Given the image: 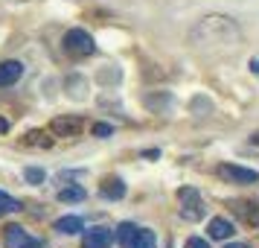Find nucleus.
<instances>
[{"instance_id": "nucleus-1", "label": "nucleus", "mask_w": 259, "mask_h": 248, "mask_svg": "<svg viewBox=\"0 0 259 248\" xmlns=\"http://www.w3.org/2000/svg\"><path fill=\"white\" fill-rule=\"evenodd\" d=\"M178 199H181V216H184L187 222L204 219V201H201L198 190H192V187L178 190Z\"/></svg>"}, {"instance_id": "nucleus-2", "label": "nucleus", "mask_w": 259, "mask_h": 248, "mask_svg": "<svg viewBox=\"0 0 259 248\" xmlns=\"http://www.w3.org/2000/svg\"><path fill=\"white\" fill-rule=\"evenodd\" d=\"M64 50L70 53V56H94L96 53V41L84 29H70L67 36H64Z\"/></svg>"}, {"instance_id": "nucleus-3", "label": "nucleus", "mask_w": 259, "mask_h": 248, "mask_svg": "<svg viewBox=\"0 0 259 248\" xmlns=\"http://www.w3.org/2000/svg\"><path fill=\"white\" fill-rule=\"evenodd\" d=\"M3 245L6 248H44V242L35 239V236H29L21 225H9L6 234H3Z\"/></svg>"}, {"instance_id": "nucleus-4", "label": "nucleus", "mask_w": 259, "mask_h": 248, "mask_svg": "<svg viewBox=\"0 0 259 248\" xmlns=\"http://www.w3.org/2000/svg\"><path fill=\"white\" fill-rule=\"evenodd\" d=\"M219 175L230 184H256L259 172L256 169H245V166H236V164H222L219 166Z\"/></svg>"}, {"instance_id": "nucleus-5", "label": "nucleus", "mask_w": 259, "mask_h": 248, "mask_svg": "<svg viewBox=\"0 0 259 248\" xmlns=\"http://www.w3.org/2000/svg\"><path fill=\"white\" fill-rule=\"evenodd\" d=\"M50 131L59 134V137H76L82 131V120L79 117H56L50 123Z\"/></svg>"}, {"instance_id": "nucleus-6", "label": "nucleus", "mask_w": 259, "mask_h": 248, "mask_svg": "<svg viewBox=\"0 0 259 248\" xmlns=\"http://www.w3.org/2000/svg\"><path fill=\"white\" fill-rule=\"evenodd\" d=\"M114 242V234L108 228H91L84 231V248H111Z\"/></svg>"}, {"instance_id": "nucleus-7", "label": "nucleus", "mask_w": 259, "mask_h": 248, "mask_svg": "<svg viewBox=\"0 0 259 248\" xmlns=\"http://www.w3.org/2000/svg\"><path fill=\"white\" fill-rule=\"evenodd\" d=\"M24 76V64L21 61H3L0 64V88H9V85H15L18 79Z\"/></svg>"}, {"instance_id": "nucleus-8", "label": "nucleus", "mask_w": 259, "mask_h": 248, "mask_svg": "<svg viewBox=\"0 0 259 248\" xmlns=\"http://www.w3.org/2000/svg\"><path fill=\"white\" fill-rule=\"evenodd\" d=\"M53 228H56L59 234H64V236H73V234H82L84 231V225H82L79 216H61V219H56Z\"/></svg>"}, {"instance_id": "nucleus-9", "label": "nucleus", "mask_w": 259, "mask_h": 248, "mask_svg": "<svg viewBox=\"0 0 259 248\" xmlns=\"http://www.w3.org/2000/svg\"><path fill=\"white\" fill-rule=\"evenodd\" d=\"M99 193L105 196V199H122L125 196V184H122V178H105L102 181V187H99Z\"/></svg>"}, {"instance_id": "nucleus-10", "label": "nucleus", "mask_w": 259, "mask_h": 248, "mask_svg": "<svg viewBox=\"0 0 259 248\" xmlns=\"http://www.w3.org/2000/svg\"><path fill=\"white\" fill-rule=\"evenodd\" d=\"M210 236L212 239H227V236H233V222L224 219V216H215L210 222Z\"/></svg>"}, {"instance_id": "nucleus-11", "label": "nucleus", "mask_w": 259, "mask_h": 248, "mask_svg": "<svg viewBox=\"0 0 259 248\" xmlns=\"http://www.w3.org/2000/svg\"><path fill=\"white\" fill-rule=\"evenodd\" d=\"M134 236H137V228L131 222H119L117 225V242L119 248H131L134 245Z\"/></svg>"}, {"instance_id": "nucleus-12", "label": "nucleus", "mask_w": 259, "mask_h": 248, "mask_svg": "<svg viewBox=\"0 0 259 248\" xmlns=\"http://www.w3.org/2000/svg\"><path fill=\"white\" fill-rule=\"evenodd\" d=\"M84 193L82 187H76V184H67L64 190H59V201H64V204H73V201H84Z\"/></svg>"}, {"instance_id": "nucleus-13", "label": "nucleus", "mask_w": 259, "mask_h": 248, "mask_svg": "<svg viewBox=\"0 0 259 248\" xmlns=\"http://www.w3.org/2000/svg\"><path fill=\"white\" fill-rule=\"evenodd\" d=\"M131 248H157V239H154V231L149 228H140L137 236H134V245Z\"/></svg>"}, {"instance_id": "nucleus-14", "label": "nucleus", "mask_w": 259, "mask_h": 248, "mask_svg": "<svg viewBox=\"0 0 259 248\" xmlns=\"http://www.w3.org/2000/svg\"><path fill=\"white\" fill-rule=\"evenodd\" d=\"M18 210H21V201L12 199L9 193L0 190V216H6V213H18Z\"/></svg>"}, {"instance_id": "nucleus-15", "label": "nucleus", "mask_w": 259, "mask_h": 248, "mask_svg": "<svg viewBox=\"0 0 259 248\" xmlns=\"http://www.w3.org/2000/svg\"><path fill=\"white\" fill-rule=\"evenodd\" d=\"M230 207H233V210L239 213V216H242V219H245L247 225H259V216H256V210H253V213L247 210V207H250V204H245V201H233V204H230Z\"/></svg>"}, {"instance_id": "nucleus-16", "label": "nucleus", "mask_w": 259, "mask_h": 248, "mask_svg": "<svg viewBox=\"0 0 259 248\" xmlns=\"http://www.w3.org/2000/svg\"><path fill=\"white\" fill-rule=\"evenodd\" d=\"M24 175H26V181H29V184H44V169H35V166H29Z\"/></svg>"}, {"instance_id": "nucleus-17", "label": "nucleus", "mask_w": 259, "mask_h": 248, "mask_svg": "<svg viewBox=\"0 0 259 248\" xmlns=\"http://www.w3.org/2000/svg\"><path fill=\"white\" fill-rule=\"evenodd\" d=\"M94 134H96V137H108V134H114V126H105V123H96V126H94Z\"/></svg>"}, {"instance_id": "nucleus-18", "label": "nucleus", "mask_w": 259, "mask_h": 248, "mask_svg": "<svg viewBox=\"0 0 259 248\" xmlns=\"http://www.w3.org/2000/svg\"><path fill=\"white\" fill-rule=\"evenodd\" d=\"M187 248H210V242H207V239H201V236H189Z\"/></svg>"}, {"instance_id": "nucleus-19", "label": "nucleus", "mask_w": 259, "mask_h": 248, "mask_svg": "<svg viewBox=\"0 0 259 248\" xmlns=\"http://www.w3.org/2000/svg\"><path fill=\"white\" fill-rule=\"evenodd\" d=\"M250 143H253V146H259V131H253V134H250Z\"/></svg>"}, {"instance_id": "nucleus-20", "label": "nucleus", "mask_w": 259, "mask_h": 248, "mask_svg": "<svg viewBox=\"0 0 259 248\" xmlns=\"http://www.w3.org/2000/svg\"><path fill=\"white\" fill-rule=\"evenodd\" d=\"M250 70H253V73H259V59H253V61H250Z\"/></svg>"}, {"instance_id": "nucleus-21", "label": "nucleus", "mask_w": 259, "mask_h": 248, "mask_svg": "<svg viewBox=\"0 0 259 248\" xmlns=\"http://www.w3.org/2000/svg\"><path fill=\"white\" fill-rule=\"evenodd\" d=\"M0 131H9V123H6L3 117H0Z\"/></svg>"}, {"instance_id": "nucleus-22", "label": "nucleus", "mask_w": 259, "mask_h": 248, "mask_svg": "<svg viewBox=\"0 0 259 248\" xmlns=\"http://www.w3.org/2000/svg\"><path fill=\"white\" fill-rule=\"evenodd\" d=\"M224 248H247V245H242V242H227Z\"/></svg>"}]
</instances>
